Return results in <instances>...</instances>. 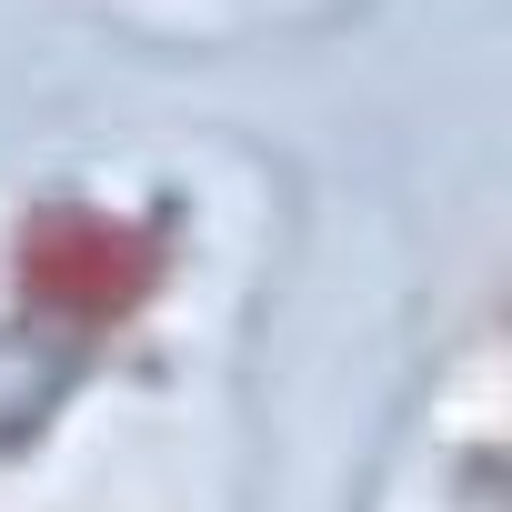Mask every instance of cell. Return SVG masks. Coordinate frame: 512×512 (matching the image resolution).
I'll use <instances>...</instances> for the list:
<instances>
[{
	"mask_svg": "<svg viewBox=\"0 0 512 512\" xmlns=\"http://www.w3.org/2000/svg\"><path fill=\"white\" fill-rule=\"evenodd\" d=\"M151 282H161V231H141L101 201H51V221L21 231V292L41 312H71L81 332L141 312Z\"/></svg>",
	"mask_w": 512,
	"mask_h": 512,
	"instance_id": "cell-1",
	"label": "cell"
}]
</instances>
